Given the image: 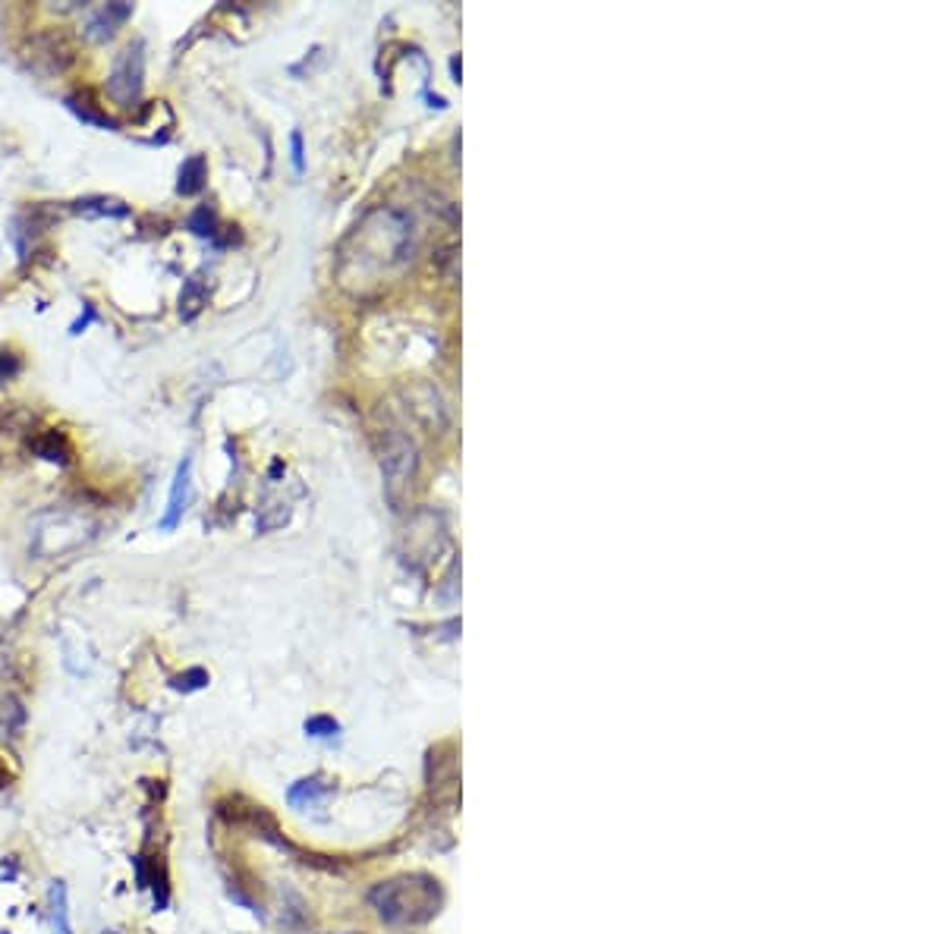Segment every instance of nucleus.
Instances as JSON below:
<instances>
[{"instance_id":"obj_1","label":"nucleus","mask_w":944,"mask_h":934,"mask_svg":"<svg viewBox=\"0 0 944 934\" xmlns=\"http://www.w3.org/2000/svg\"><path fill=\"white\" fill-rule=\"evenodd\" d=\"M441 903V884L429 875H400L369 890V907L387 925H422L438 915Z\"/></svg>"},{"instance_id":"obj_2","label":"nucleus","mask_w":944,"mask_h":934,"mask_svg":"<svg viewBox=\"0 0 944 934\" xmlns=\"http://www.w3.org/2000/svg\"><path fill=\"white\" fill-rule=\"evenodd\" d=\"M416 469H419L416 447L409 444L404 434L387 431V434H384V447H382V472H384V494H387V501L394 504V510H400L404 498L409 494L412 479H416Z\"/></svg>"},{"instance_id":"obj_3","label":"nucleus","mask_w":944,"mask_h":934,"mask_svg":"<svg viewBox=\"0 0 944 934\" xmlns=\"http://www.w3.org/2000/svg\"><path fill=\"white\" fill-rule=\"evenodd\" d=\"M145 82V45L132 42L114 57L110 77H107V95L120 107H136Z\"/></svg>"},{"instance_id":"obj_4","label":"nucleus","mask_w":944,"mask_h":934,"mask_svg":"<svg viewBox=\"0 0 944 934\" xmlns=\"http://www.w3.org/2000/svg\"><path fill=\"white\" fill-rule=\"evenodd\" d=\"M193 504V459L186 456L177 466V476H174V484H171V498H167V510L158 523L161 532H174L183 523L186 510Z\"/></svg>"},{"instance_id":"obj_5","label":"nucleus","mask_w":944,"mask_h":934,"mask_svg":"<svg viewBox=\"0 0 944 934\" xmlns=\"http://www.w3.org/2000/svg\"><path fill=\"white\" fill-rule=\"evenodd\" d=\"M129 16H132V3H124V0H117V3H104V7H98V10L89 16V23H85V38H92V42H107V38H114V32L124 26Z\"/></svg>"},{"instance_id":"obj_6","label":"nucleus","mask_w":944,"mask_h":934,"mask_svg":"<svg viewBox=\"0 0 944 934\" xmlns=\"http://www.w3.org/2000/svg\"><path fill=\"white\" fill-rule=\"evenodd\" d=\"M208 183V157L205 154H189L177 171V196H199Z\"/></svg>"},{"instance_id":"obj_7","label":"nucleus","mask_w":944,"mask_h":934,"mask_svg":"<svg viewBox=\"0 0 944 934\" xmlns=\"http://www.w3.org/2000/svg\"><path fill=\"white\" fill-rule=\"evenodd\" d=\"M334 793V783H325L322 778H303L287 790L290 806H322Z\"/></svg>"},{"instance_id":"obj_8","label":"nucleus","mask_w":944,"mask_h":934,"mask_svg":"<svg viewBox=\"0 0 944 934\" xmlns=\"http://www.w3.org/2000/svg\"><path fill=\"white\" fill-rule=\"evenodd\" d=\"M73 211L82 218H129V205L117 202V199H104V196L79 199V202H73Z\"/></svg>"},{"instance_id":"obj_9","label":"nucleus","mask_w":944,"mask_h":934,"mask_svg":"<svg viewBox=\"0 0 944 934\" xmlns=\"http://www.w3.org/2000/svg\"><path fill=\"white\" fill-rule=\"evenodd\" d=\"M205 303H208V287H205L199 278L186 280V283H183V293H179V315H183V322H193L205 308Z\"/></svg>"},{"instance_id":"obj_10","label":"nucleus","mask_w":944,"mask_h":934,"mask_svg":"<svg viewBox=\"0 0 944 934\" xmlns=\"http://www.w3.org/2000/svg\"><path fill=\"white\" fill-rule=\"evenodd\" d=\"M48 903H51V932L73 934V925H70V903H67V887H63L60 882L51 884Z\"/></svg>"},{"instance_id":"obj_11","label":"nucleus","mask_w":944,"mask_h":934,"mask_svg":"<svg viewBox=\"0 0 944 934\" xmlns=\"http://www.w3.org/2000/svg\"><path fill=\"white\" fill-rule=\"evenodd\" d=\"M28 447L42 456V459H48V463H60V466H67V463H70V447H67V441H63L57 431H48L45 437H35Z\"/></svg>"},{"instance_id":"obj_12","label":"nucleus","mask_w":944,"mask_h":934,"mask_svg":"<svg viewBox=\"0 0 944 934\" xmlns=\"http://www.w3.org/2000/svg\"><path fill=\"white\" fill-rule=\"evenodd\" d=\"M67 107L77 114L82 124H89V127H98V129H120V124L114 120V117H107V114H98L95 107L89 102H82L79 95H70L67 98Z\"/></svg>"},{"instance_id":"obj_13","label":"nucleus","mask_w":944,"mask_h":934,"mask_svg":"<svg viewBox=\"0 0 944 934\" xmlns=\"http://www.w3.org/2000/svg\"><path fill=\"white\" fill-rule=\"evenodd\" d=\"M186 227L193 230L196 236H205V240H214V243H218V214H214L208 205H199V208L189 214Z\"/></svg>"},{"instance_id":"obj_14","label":"nucleus","mask_w":944,"mask_h":934,"mask_svg":"<svg viewBox=\"0 0 944 934\" xmlns=\"http://www.w3.org/2000/svg\"><path fill=\"white\" fill-rule=\"evenodd\" d=\"M303 731H306V736H312V739H334V736L340 733V721H334L331 714H312L306 724H303Z\"/></svg>"},{"instance_id":"obj_15","label":"nucleus","mask_w":944,"mask_h":934,"mask_svg":"<svg viewBox=\"0 0 944 934\" xmlns=\"http://www.w3.org/2000/svg\"><path fill=\"white\" fill-rule=\"evenodd\" d=\"M205 686H208V670L205 667H189V670H183L177 677H171V689H177V692H199Z\"/></svg>"},{"instance_id":"obj_16","label":"nucleus","mask_w":944,"mask_h":934,"mask_svg":"<svg viewBox=\"0 0 944 934\" xmlns=\"http://www.w3.org/2000/svg\"><path fill=\"white\" fill-rule=\"evenodd\" d=\"M23 372V359L13 353H0V384L10 378H16Z\"/></svg>"},{"instance_id":"obj_17","label":"nucleus","mask_w":944,"mask_h":934,"mask_svg":"<svg viewBox=\"0 0 944 934\" xmlns=\"http://www.w3.org/2000/svg\"><path fill=\"white\" fill-rule=\"evenodd\" d=\"M95 322H98V312H95V305L85 303V305H82V315H79L77 322H73V328H70V334H73V337H79L82 330L89 328V325H95Z\"/></svg>"},{"instance_id":"obj_18","label":"nucleus","mask_w":944,"mask_h":934,"mask_svg":"<svg viewBox=\"0 0 944 934\" xmlns=\"http://www.w3.org/2000/svg\"><path fill=\"white\" fill-rule=\"evenodd\" d=\"M290 149H293V171L303 174L306 171V157H303V132H293L290 136Z\"/></svg>"},{"instance_id":"obj_19","label":"nucleus","mask_w":944,"mask_h":934,"mask_svg":"<svg viewBox=\"0 0 944 934\" xmlns=\"http://www.w3.org/2000/svg\"><path fill=\"white\" fill-rule=\"evenodd\" d=\"M16 875H20V862H16V856L0 859V882H13Z\"/></svg>"},{"instance_id":"obj_20","label":"nucleus","mask_w":944,"mask_h":934,"mask_svg":"<svg viewBox=\"0 0 944 934\" xmlns=\"http://www.w3.org/2000/svg\"><path fill=\"white\" fill-rule=\"evenodd\" d=\"M7 783H10V771H7V764L0 761V790H3Z\"/></svg>"},{"instance_id":"obj_21","label":"nucleus","mask_w":944,"mask_h":934,"mask_svg":"<svg viewBox=\"0 0 944 934\" xmlns=\"http://www.w3.org/2000/svg\"><path fill=\"white\" fill-rule=\"evenodd\" d=\"M337 934H359V932H337Z\"/></svg>"}]
</instances>
